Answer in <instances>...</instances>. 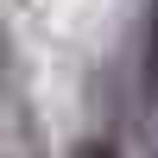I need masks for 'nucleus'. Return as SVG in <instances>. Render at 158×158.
<instances>
[{
	"instance_id": "obj_1",
	"label": "nucleus",
	"mask_w": 158,
	"mask_h": 158,
	"mask_svg": "<svg viewBox=\"0 0 158 158\" xmlns=\"http://www.w3.org/2000/svg\"><path fill=\"white\" fill-rule=\"evenodd\" d=\"M146 101H158V0H152V25H146Z\"/></svg>"
},
{
	"instance_id": "obj_2",
	"label": "nucleus",
	"mask_w": 158,
	"mask_h": 158,
	"mask_svg": "<svg viewBox=\"0 0 158 158\" xmlns=\"http://www.w3.org/2000/svg\"><path fill=\"white\" fill-rule=\"evenodd\" d=\"M76 158H120V152H114V146H108V139H89V146H82V152H76Z\"/></svg>"
}]
</instances>
